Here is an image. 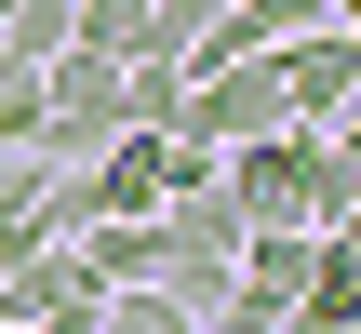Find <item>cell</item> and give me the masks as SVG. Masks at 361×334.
I'll use <instances>...</instances> for the list:
<instances>
[{
    "label": "cell",
    "mask_w": 361,
    "mask_h": 334,
    "mask_svg": "<svg viewBox=\"0 0 361 334\" xmlns=\"http://www.w3.org/2000/svg\"><path fill=\"white\" fill-rule=\"evenodd\" d=\"M268 80H281V120H295V134H348V107H361V27L335 13V27L281 40Z\"/></svg>",
    "instance_id": "1"
},
{
    "label": "cell",
    "mask_w": 361,
    "mask_h": 334,
    "mask_svg": "<svg viewBox=\"0 0 361 334\" xmlns=\"http://www.w3.org/2000/svg\"><path fill=\"white\" fill-rule=\"evenodd\" d=\"M308 147L322 134H241V147H214V187L241 201V228H308Z\"/></svg>",
    "instance_id": "2"
},
{
    "label": "cell",
    "mask_w": 361,
    "mask_h": 334,
    "mask_svg": "<svg viewBox=\"0 0 361 334\" xmlns=\"http://www.w3.org/2000/svg\"><path fill=\"white\" fill-rule=\"evenodd\" d=\"M107 308V281L80 268V241H27V268L0 281V321H40V334H80Z\"/></svg>",
    "instance_id": "3"
},
{
    "label": "cell",
    "mask_w": 361,
    "mask_h": 334,
    "mask_svg": "<svg viewBox=\"0 0 361 334\" xmlns=\"http://www.w3.org/2000/svg\"><path fill=\"white\" fill-rule=\"evenodd\" d=\"M348 321H361V228H322L295 281V334H348Z\"/></svg>",
    "instance_id": "4"
},
{
    "label": "cell",
    "mask_w": 361,
    "mask_h": 334,
    "mask_svg": "<svg viewBox=\"0 0 361 334\" xmlns=\"http://www.w3.org/2000/svg\"><path fill=\"white\" fill-rule=\"evenodd\" d=\"M308 228H361V147L348 134L308 147Z\"/></svg>",
    "instance_id": "5"
},
{
    "label": "cell",
    "mask_w": 361,
    "mask_h": 334,
    "mask_svg": "<svg viewBox=\"0 0 361 334\" xmlns=\"http://www.w3.org/2000/svg\"><path fill=\"white\" fill-rule=\"evenodd\" d=\"M67 54V0H0V67H40Z\"/></svg>",
    "instance_id": "6"
},
{
    "label": "cell",
    "mask_w": 361,
    "mask_h": 334,
    "mask_svg": "<svg viewBox=\"0 0 361 334\" xmlns=\"http://www.w3.org/2000/svg\"><path fill=\"white\" fill-rule=\"evenodd\" d=\"M0 147H40V67H0Z\"/></svg>",
    "instance_id": "7"
},
{
    "label": "cell",
    "mask_w": 361,
    "mask_h": 334,
    "mask_svg": "<svg viewBox=\"0 0 361 334\" xmlns=\"http://www.w3.org/2000/svg\"><path fill=\"white\" fill-rule=\"evenodd\" d=\"M0 334H40V321H0Z\"/></svg>",
    "instance_id": "8"
},
{
    "label": "cell",
    "mask_w": 361,
    "mask_h": 334,
    "mask_svg": "<svg viewBox=\"0 0 361 334\" xmlns=\"http://www.w3.org/2000/svg\"><path fill=\"white\" fill-rule=\"evenodd\" d=\"M322 13H348V0H322Z\"/></svg>",
    "instance_id": "9"
}]
</instances>
